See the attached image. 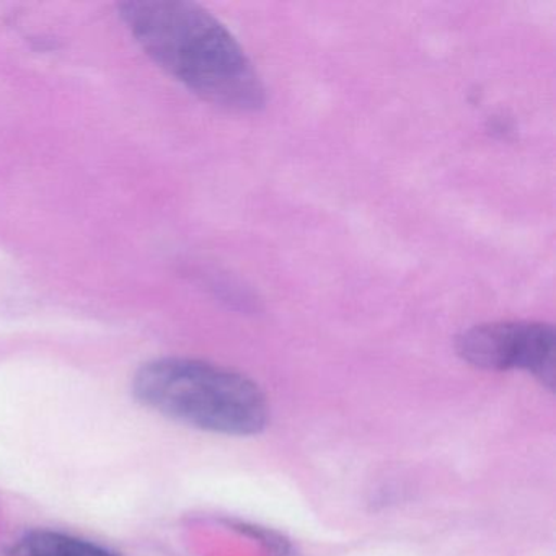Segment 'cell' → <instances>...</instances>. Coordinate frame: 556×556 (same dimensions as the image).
Returning a JSON list of instances; mask_svg holds the SVG:
<instances>
[{
  "instance_id": "277c9868",
  "label": "cell",
  "mask_w": 556,
  "mask_h": 556,
  "mask_svg": "<svg viewBox=\"0 0 556 556\" xmlns=\"http://www.w3.org/2000/svg\"><path fill=\"white\" fill-rule=\"evenodd\" d=\"M0 556H122L109 546L60 530L24 533Z\"/></svg>"
},
{
  "instance_id": "7a4b0ae2",
  "label": "cell",
  "mask_w": 556,
  "mask_h": 556,
  "mask_svg": "<svg viewBox=\"0 0 556 556\" xmlns=\"http://www.w3.org/2000/svg\"><path fill=\"white\" fill-rule=\"evenodd\" d=\"M132 393L146 408L201 431L255 435L268 426L262 389L243 374L207 361H149L136 372Z\"/></svg>"
},
{
  "instance_id": "6da1fadb",
  "label": "cell",
  "mask_w": 556,
  "mask_h": 556,
  "mask_svg": "<svg viewBox=\"0 0 556 556\" xmlns=\"http://www.w3.org/2000/svg\"><path fill=\"white\" fill-rule=\"evenodd\" d=\"M118 11L142 51L201 99L237 112L265 106L258 71L206 9L187 0H129Z\"/></svg>"
},
{
  "instance_id": "3957f363",
  "label": "cell",
  "mask_w": 556,
  "mask_h": 556,
  "mask_svg": "<svg viewBox=\"0 0 556 556\" xmlns=\"http://www.w3.org/2000/svg\"><path fill=\"white\" fill-rule=\"evenodd\" d=\"M458 356L483 370H522L555 389L556 334L543 321H493L475 325L457 338Z\"/></svg>"
}]
</instances>
